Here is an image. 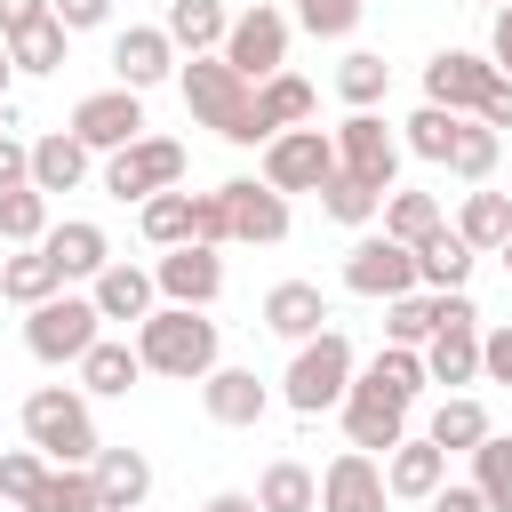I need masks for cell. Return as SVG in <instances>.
I'll list each match as a JSON object with an SVG mask.
<instances>
[{"label": "cell", "mask_w": 512, "mask_h": 512, "mask_svg": "<svg viewBox=\"0 0 512 512\" xmlns=\"http://www.w3.org/2000/svg\"><path fill=\"white\" fill-rule=\"evenodd\" d=\"M136 352H144V368H152V376L200 384V376L216 368L224 336H216V320H208L200 304H152V312L136 320Z\"/></svg>", "instance_id": "6da1fadb"}, {"label": "cell", "mask_w": 512, "mask_h": 512, "mask_svg": "<svg viewBox=\"0 0 512 512\" xmlns=\"http://www.w3.org/2000/svg\"><path fill=\"white\" fill-rule=\"evenodd\" d=\"M176 80H184V112L200 128H216L224 144H272L264 120H256V80H240L224 56H192Z\"/></svg>", "instance_id": "7a4b0ae2"}, {"label": "cell", "mask_w": 512, "mask_h": 512, "mask_svg": "<svg viewBox=\"0 0 512 512\" xmlns=\"http://www.w3.org/2000/svg\"><path fill=\"white\" fill-rule=\"evenodd\" d=\"M352 376H360L352 336H344V328H320V336L296 344V360H288V376H280V400H288L296 416H320V408H344Z\"/></svg>", "instance_id": "3957f363"}, {"label": "cell", "mask_w": 512, "mask_h": 512, "mask_svg": "<svg viewBox=\"0 0 512 512\" xmlns=\"http://www.w3.org/2000/svg\"><path fill=\"white\" fill-rule=\"evenodd\" d=\"M24 440L48 456V464H96V416H88V400L72 392V384H40L32 400H24Z\"/></svg>", "instance_id": "277c9868"}, {"label": "cell", "mask_w": 512, "mask_h": 512, "mask_svg": "<svg viewBox=\"0 0 512 512\" xmlns=\"http://www.w3.org/2000/svg\"><path fill=\"white\" fill-rule=\"evenodd\" d=\"M104 336V312H96V296H72V288H56L48 304H32L24 312V352L40 360V368H80V352Z\"/></svg>", "instance_id": "5b68a950"}, {"label": "cell", "mask_w": 512, "mask_h": 512, "mask_svg": "<svg viewBox=\"0 0 512 512\" xmlns=\"http://www.w3.org/2000/svg\"><path fill=\"white\" fill-rule=\"evenodd\" d=\"M336 176V128H280L272 144H264V184L272 192H320Z\"/></svg>", "instance_id": "8992f818"}, {"label": "cell", "mask_w": 512, "mask_h": 512, "mask_svg": "<svg viewBox=\"0 0 512 512\" xmlns=\"http://www.w3.org/2000/svg\"><path fill=\"white\" fill-rule=\"evenodd\" d=\"M168 184H184V144L176 136H136L120 152H104V192L112 200H152Z\"/></svg>", "instance_id": "52a82bcc"}, {"label": "cell", "mask_w": 512, "mask_h": 512, "mask_svg": "<svg viewBox=\"0 0 512 512\" xmlns=\"http://www.w3.org/2000/svg\"><path fill=\"white\" fill-rule=\"evenodd\" d=\"M344 288L352 296H408L416 288V248L408 240H392V232H360L352 248H344Z\"/></svg>", "instance_id": "ba28073f"}, {"label": "cell", "mask_w": 512, "mask_h": 512, "mask_svg": "<svg viewBox=\"0 0 512 512\" xmlns=\"http://www.w3.org/2000/svg\"><path fill=\"white\" fill-rule=\"evenodd\" d=\"M216 56H224L240 80H272V72H288V16H280V8H240Z\"/></svg>", "instance_id": "9c48e42d"}, {"label": "cell", "mask_w": 512, "mask_h": 512, "mask_svg": "<svg viewBox=\"0 0 512 512\" xmlns=\"http://www.w3.org/2000/svg\"><path fill=\"white\" fill-rule=\"evenodd\" d=\"M344 440L368 448V456H392L408 440V400H392L376 376H352V392H344Z\"/></svg>", "instance_id": "30bf717a"}, {"label": "cell", "mask_w": 512, "mask_h": 512, "mask_svg": "<svg viewBox=\"0 0 512 512\" xmlns=\"http://www.w3.org/2000/svg\"><path fill=\"white\" fill-rule=\"evenodd\" d=\"M496 80H504V72H496V56H480V48H440V56L424 64V104H448V112H480Z\"/></svg>", "instance_id": "8fae6325"}, {"label": "cell", "mask_w": 512, "mask_h": 512, "mask_svg": "<svg viewBox=\"0 0 512 512\" xmlns=\"http://www.w3.org/2000/svg\"><path fill=\"white\" fill-rule=\"evenodd\" d=\"M72 136L88 144V152H120V144H136L144 136V96L136 88H96V96H80L72 104Z\"/></svg>", "instance_id": "7c38bea8"}, {"label": "cell", "mask_w": 512, "mask_h": 512, "mask_svg": "<svg viewBox=\"0 0 512 512\" xmlns=\"http://www.w3.org/2000/svg\"><path fill=\"white\" fill-rule=\"evenodd\" d=\"M336 168L360 176V184H376V192H392V176H400V136H392L376 112H352V120L336 128Z\"/></svg>", "instance_id": "4fadbf2b"}, {"label": "cell", "mask_w": 512, "mask_h": 512, "mask_svg": "<svg viewBox=\"0 0 512 512\" xmlns=\"http://www.w3.org/2000/svg\"><path fill=\"white\" fill-rule=\"evenodd\" d=\"M152 280H160L168 304H200V312H208V304L224 296V256H216L208 240H184V248H168V256L152 264Z\"/></svg>", "instance_id": "5bb4252c"}, {"label": "cell", "mask_w": 512, "mask_h": 512, "mask_svg": "<svg viewBox=\"0 0 512 512\" xmlns=\"http://www.w3.org/2000/svg\"><path fill=\"white\" fill-rule=\"evenodd\" d=\"M176 72V40H168V24H128V32H112V80L120 88H160Z\"/></svg>", "instance_id": "9a60e30c"}, {"label": "cell", "mask_w": 512, "mask_h": 512, "mask_svg": "<svg viewBox=\"0 0 512 512\" xmlns=\"http://www.w3.org/2000/svg\"><path fill=\"white\" fill-rule=\"evenodd\" d=\"M216 192H224L232 240H256V248L288 240V192H272V184H256V176H232V184H216Z\"/></svg>", "instance_id": "2e32d148"}, {"label": "cell", "mask_w": 512, "mask_h": 512, "mask_svg": "<svg viewBox=\"0 0 512 512\" xmlns=\"http://www.w3.org/2000/svg\"><path fill=\"white\" fill-rule=\"evenodd\" d=\"M384 464L368 448H344L328 472H320V512H384Z\"/></svg>", "instance_id": "e0dca14e"}, {"label": "cell", "mask_w": 512, "mask_h": 512, "mask_svg": "<svg viewBox=\"0 0 512 512\" xmlns=\"http://www.w3.org/2000/svg\"><path fill=\"white\" fill-rule=\"evenodd\" d=\"M200 400H208V416H216V424H232V432L264 424V408H272V392L256 384V368H224V360L200 376Z\"/></svg>", "instance_id": "ac0fdd59"}, {"label": "cell", "mask_w": 512, "mask_h": 512, "mask_svg": "<svg viewBox=\"0 0 512 512\" xmlns=\"http://www.w3.org/2000/svg\"><path fill=\"white\" fill-rule=\"evenodd\" d=\"M48 256H56V272L64 280H96L104 264H112V240H104V224L96 216H64V224H48V240H40Z\"/></svg>", "instance_id": "d6986e66"}, {"label": "cell", "mask_w": 512, "mask_h": 512, "mask_svg": "<svg viewBox=\"0 0 512 512\" xmlns=\"http://www.w3.org/2000/svg\"><path fill=\"white\" fill-rule=\"evenodd\" d=\"M88 296H96V312H104V320H144V312L160 304V280H152L144 264H120V256H112V264L88 280Z\"/></svg>", "instance_id": "ffe728a7"}, {"label": "cell", "mask_w": 512, "mask_h": 512, "mask_svg": "<svg viewBox=\"0 0 512 512\" xmlns=\"http://www.w3.org/2000/svg\"><path fill=\"white\" fill-rule=\"evenodd\" d=\"M440 480H448V448H440L432 432H424V440H400V448L384 456V488H392V496H408V504H424Z\"/></svg>", "instance_id": "44dd1931"}, {"label": "cell", "mask_w": 512, "mask_h": 512, "mask_svg": "<svg viewBox=\"0 0 512 512\" xmlns=\"http://www.w3.org/2000/svg\"><path fill=\"white\" fill-rule=\"evenodd\" d=\"M320 320H328V296H320V280H280V288L264 296V328H272V336H288V344L320 336Z\"/></svg>", "instance_id": "7402d4cb"}, {"label": "cell", "mask_w": 512, "mask_h": 512, "mask_svg": "<svg viewBox=\"0 0 512 512\" xmlns=\"http://www.w3.org/2000/svg\"><path fill=\"white\" fill-rule=\"evenodd\" d=\"M96 496H104V512H144V496H152V464L136 456V448H96Z\"/></svg>", "instance_id": "603a6c76"}, {"label": "cell", "mask_w": 512, "mask_h": 512, "mask_svg": "<svg viewBox=\"0 0 512 512\" xmlns=\"http://www.w3.org/2000/svg\"><path fill=\"white\" fill-rule=\"evenodd\" d=\"M168 40H176V56H216L224 48V32H232V8L224 0H168Z\"/></svg>", "instance_id": "cb8c5ba5"}, {"label": "cell", "mask_w": 512, "mask_h": 512, "mask_svg": "<svg viewBox=\"0 0 512 512\" xmlns=\"http://www.w3.org/2000/svg\"><path fill=\"white\" fill-rule=\"evenodd\" d=\"M136 376H144V352L120 344V336H96V344L80 352V392H96V400H120Z\"/></svg>", "instance_id": "d4e9b609"}, {"label": "cell", "mask_w": 512, "mask_h": 512, "mask_svg": "<svg viewBox=\"0 0 512 512\" xmlns=\"http://www.w3.org/2000/svg\"><path fill=\"white\" fill-rule=\"evenodd\" d=\"M88 160H96V152H88L72 128H56V136H40V144H32V184H40V192H80Z\"/></svg>", "instance_id": "484cf974"}, {"label": "cell", "mask_w": 512, "mask_h": 512, "mask_svg": "<svg viewBox=\"0 0 512 512\" xmlns=\"http://www.w3.org/2000/svg\"><path fill=\"white\" fill-rule=\"evenodd\" d=\"M472 256H480V248H472L456 224H440V232L416 248V280H424L432 296H440V288H464V280H472Z\"/></svg>", "instance_id": "4316f807"}, {"label": "cell", "mask_w": 512, "mask_h": 512, "mask_svg": "<svg viewBox=\"0 0 512 512\" xmlns=\"http://www.w3.org/2000/svg\"><path fill=\"white\" fill-rule=\"evenodd\" d=\"M256 504L264 512H320V472L296 464V456H272L264 480H256Z\"/></svg>", "instance_id": "83f0119b"}, {"label": "cell", "mask_w": 512, "mask_h": 512, "mask_svg": "<svg viewBox=\"0 0 512 512\" xmlns=\"http://www.w3.org/2000/svg\"><path fill=\"white\" fill-rule=\"evenodd\" d=\"M312 80H296V72H272V80H256V120H264V136H280V128H304L312 120Z\"/></svg>", "instance_id": "f1b7e54d"}, {"label": "cell", "mask_w": 512, "mask_h": 512, "mask_svg": "<svg viewBox=\"0 0 512 512\" xmlns=\"http://www.w3.org/2000/svg\"><path fill=\"white\" fill-rule=\"evenodd\" d=\"M56 288H64V272H56V256H48V248H16V256L0 264V296H8V304H24V312H32V304H48Z\"/></svg>", "instance_id": "f546056e"}, {"label": "cell", "mask_w": 512, "mask_h": 512, "mask_svg": "<svg viewBox=\"0 0 512 512\" xmlns=\"http://www.w3.org/2000/svg\"><path fill=\"white\" fill-rule=\"evenodd\" d=\"M24 512H104L96 472H88V464H48V480L24 496Z\"/></svg>", "instance_id": "4dcf8cb0"}, {"label": "cell", "mask_w": 512, "mask_h": 512, "mask_svg": "<svg viewBox=\"0 0 512 512\" xmlns=\"http://www.w3.org/2000/svg\"><path fill=\"white\" fill-rule=\"evenodd\" d=\"M488 432H496V424H488V408H480L472 392H448V400L432 408V440H440L448 456H472V448H480Z\"/></svg>", "instance_id": "1f68e13d"}, {"label": "cell", "mask_w": 512, "mask_h": 512, "mask_svg": "<svg viewBox=\"0 0 512 512\" xmlns=\"http://www.w3.org/2000/svg\"><path fill=\"white\" fill-rule=\"evenodd\" d=\"M464 120H472V112H448V104H416V112H408V136H400V144H408L416 160H440V168H448V152H456Z\"/></svg>", "instance_id": "d6a6232c"}, {"label": "cell", "mask_w": 512, "mask_h": 512, "mask_svg": "<svg viewBox=\"0 0 512 512\" xmlns=\"http://www.w3.org/2000/svg\"><path fill=\"white\" fill-rule=\"evenodd\" d=\"M456 232H464L480 256H496V248L512 240V200H504V192H464V208H456Z\"/></svg>", "instance_id": "836d02e7"}, {"label": "cell", "mask_w": 512, "mask_h": 512, "mask_svg": "<svg viewBox=\"0 0 512 512\" xmlns=\"http://www.w3.org/2000/svg\"><path fill=\"white\" fill-rule=\"evenodd\" d=\"M136 224H144V240L152 248H184L192 240V192H152V200H136Z\"/></svg>", "instance_id": "e575fe53"}, {"label": "cell", "mask_w": 512, "mask_h": 512, "mask_svg": "<svg viewBox=\"0 0 512 512\" xmlns=\"http://www.w3.org/2000/svg\"><path fill=\"white\" fill-rule=\"evenodd\" d=\"M0 240H8V248H40V240H48V192H40V184L0 192Z\"/></svg>", "instance_id": "d590c367"}, {"label": "cell", "mask_w": 512, "mask_h": 512, "mask_svg": "<svg viewBox=\"0 0 512 512\" xmlns=\"http://www.w3.org/2000/svg\"><path fill=\"white\" fill-rule=\"evenodd\" d=\"M336 88H344V104H352V112H376V96L392 88V64H384L376 48H352V56L336 64Z\"/></svg>", "instance_id": "8d00e7d4"}, {"label": "cell", "mask_w": 512, "mask_h": 512, "mask_svg": "<svg viewBox=\"0 0 512 512\" xmlns=\"http://www.w3.org/2000/svg\"><path fill=\"white\" fill-rule=\"evenodd\" d=\"M496 152H504V128H488V120L472 112L464 136H456V152H448V168H456L464 184H488V176H496Z\"/></svg>", "instance_id": "74e56055"}, {"label": "cell", "mask_w": 512, "mask_h": 512, "mask_svg": "<svg viewBox=\"0 0 512 512\" xmlns=\"http://www.w3.org/2000/svg\"><path fill=\"white\" fill-rule=\"evenodd\" d=\"M440 224H448V216H440V200H432V192H392V200H384V232H392V240H408V248H424Z\"/></svg>", "instance_id": "f35d334b"}, {"label": "cell", "mask_w": 512, "mask_h": 512, "mask_svg": "<svg viewBox=\"0 0 512 512\" xmlns=\"http://www.w3.org/2000/svg\"><path fill=\"white\" fill-rule=\"evenodd\" d=\"M360 376H376V384H384L392 400H408V408H416V392L432 384V376H424V352H416V344H384V352H376V360H368Z\"/></svg>", "instance_id": "ab89813d"}, {"label": "cell", "mask_w": 512, "mask_h": 512, "mask_svg": "<svg viewBox=\"0 0 512 512\" xmlns=\"http://www.w3.org/2000/svg\"><path fill=\"white\" fill-rule=\"evenodd\" d=\"M472 488L488 496V512H512V440L504 432H488L472 448Z\"/></svg>", "instance_id": "60d3db41"}, {"label": "cell", "mask_w": 512, "mask_h": 512, "mask_svg": "<svg viewBox=\"0 0 512 512\" xmlns=\"http://www.w3.org/2000/svg\"><path fill=\"white\" fill-rule=\"evenodd\" d=\"M432 328H440V296H416V288H408V296L384 304V344H416V352H424Z\"/></svg>", "instance_id": "b9f144b4"}, {"label": "cell", "mask_w": 512, "mask_h": 512, "mask_svg": "<svg viewBox=\"0 0 512 512\" xmlns=\"http://www.w3.org/2000/svg\"><path fill=\"white\" fill-rule=\"evenodd\" d=\"M64 48H72V32H64L56 16H40L32 32H16V40H8L16 72H56V64H64Z\"/></svg>", "instance_id": "7bdbcfd3"}, {"label": "cell", "mask_w": 512, "mask_h": 512, "mask_svg": "<svg viewBox=\"0 0 512 512\" xmlns=\"http://www.w3.org/2000/svg\"><path fill=\"white\" fill-rule=\"evenodd\" d=\"M320 208H328V216H336V224H352V232H360V224H368V216H376V208H384V192H376V184H360V176H344V168H336V176H328V184H320Z\"/></svg>", "instance_id": "ee69618b"}, {"label": "cell", "mask_w": 512, "mask_h": 512, "mask_svg": "<svg viewBox=\"0 0 512 512\" xmlns=\"http://www.w3.org/2000/svg\"><path fill=\"white\" fill-rule=\"evenodd\" d=\"M360 8H368V0H296V24H304L312 40H352Z\"/></svg>", "instance_id": "f6af8a7d"}, {"label": "cell", "mask_w": 512, "mask_h": 512, "mask_svg": "<svg viewBox=\"0 0 512 512\" xmlns=\"http://www.w3.org/2000/svg\"><path fill=\"white\" fill-rule=\"evenodd\" d=\"M40 480H48V456H40V448H8V456H0V496H8L16 512H24V496H32Z\"/></svg>", "instance_id": "bcb514c9"}, {"label": "cell", "mask_w": 512, "mask_h": 512, "mask_svg": "<svg viewBox=\"0 0 512 512\" xmlns=\"http://www.w3.org/2000/svg\"><path fill=\"white\" fill-rule=\"evenodd\" d=\"M192 240L224 248L232 240V216H224V192H192Z\"/></svg>", "instance_id": "7dc6e473"}, {"label": "cell", "mask_w": 512, "mask_h": 512, "mask_svg": "<svg viewBox=\"0 0 512 512\" xmlns=\"http://www.w3.org/2000/svg\"><path fill=\"white\" fill-rule=\"evenodd\" d=\"M480 376H488V384H512V320L480 336Z\"/></svg>", "instance_id": "c3c4849f"}, {"label": "cell", "mask_w": 512, "mask_h": 512, "mask_svg": "<svg viewBox=\"0 0 512 512\" xmlns=\"http://www.w3.org/2000/svg\"><path fill=\"white\" fill-rule=\"evenodd\" d=\"M16 184H32V144H16L0 128V192H16Z\"/></svg>", "instance_id": "681fc988"}, {"label": "cell", "mask_w": 512, "mask_h": 512, "mask_svg": "<svg viewBox=\"0 0 512 512\" xmlns=\"http://www.w3.org/2000/svg\"><path fill=\"white\" fill-rule=\"evenodd\" d=\"M56 24L64 32H96V24H112V0H56Z\"/></svg>", "instance_id": "f907efd6"}, {"label": "cell", "mask_w": 512, "mask_h": 512, "mask_svg": "<svg viewBox=\"0 0 512 512\" xmlns=\"http://www.w3.org/2000/svg\"><path fill=\"white\" fill-rule=\"evenodd\" d=\"M40 16H56V0H0V40H16V32H32Z\"/></svg>", "instance_id": "816d5d0a"}, {"label": "cell", "mask_w": 512, "mask_h": 512, "mask_svg": "<svg viewBox=\"0 0 512 512\" xmlns=\"http://www.w3.org/2000/svg\"><path fill=\"white\" fill-rule=\"evenodd\" d=\"M424 512H488V496H480L472 480H464V488H456V480H440V488L424 496Z\"/></svg>", "instance_id": "f5cc1de1"}, {"label": "cell", "mask_w": 512, "mask_h": 512, "mask_svg": "<svg viewBox=\"0 0 512 512\" xmlns=\"http://www.w3.org/2000/svg\"><path fill=\"white\" fill-rule=\"evenodd\" d=\"M488 56H496V72H512V0H504L496 24H488Z\"/></svg>", "instance_id": "db71d44e"}, {"label": "cell", "mask_w": 512, "mask_h": 512, "mask_svg": "<svg viewBox=\"0 0 512 512\" xmlns=\"http://www.w3.org/2000/svg\"><path fill=\"white\" fill-rule=\"evenodd\" d=\"M480 120H488V128H512V72H504V80L488 88V104H480Z\"/></svg>", "instance_id": "11a10c76"}, {"label": "cell", "mask_w": 512, "mask_h": 512, "mask_svg": "<svg viewBox=\"0 0 512 512\" xmlns=\"http://www.w3.org/2000/svg\"><path fill=\"white\" fill-rule=\"evenodd\" d=\"M200 512H264V504H256V496H248V488H216V496H208V504H200Z\"/></svg>", "instance_id": "9f6ffc18"}, {"label": "cell", "mask_w": 512, "mask_h": 512, "mask_svg": "<svg viewBox=\"0 0 512 512\" xmlns=\"http://www.w3.org/2000/svg\"><path fill=\"white\" fill-rule=\"evenodd\" d=\"M8 80H16V56H8V40H0V104H8Z\"/></svg>", "instance_id": "6f0895ef"}, {"label": "cell", "mask_w": 512, "mask_h": 512, "mask_svg": "<svg viewBox=\"0 0 512 512\" xmlns=\"http://www.w3.org/2000/svg\"><path fill=\"white\" fill-rule=\"evenodd\" d=\"M496 256H504V272H512V240H504V248H496Z\"/></svg>", "instance_id": "680465c9"}, {"label": "cell", "mask_w": 512, "mask_h": 512, "mask_svg": "<svg viewBox=\"0 0 512 512\" xmlns=\"http://www.w3.org/2000/svg\"><path fill=\"white\" fill-rule=\"evenodd\" d=\"M472 8H504V0H472Z\"/></svg>", "instance_id": "91938a15"}, {"label": "cell", "mask_w": 512, "mask_h": 512, "mask_svg": "<svg viewBox=\"0 0 512 512\" xmlns=\"http://www.w3.org/2000/svg\"><path fill=\"white\" fill-rule=\"evenodd\" d=\"M0 264H8V240H0Z\"/></svg>", "instance_id": "94428289"}]
</instances>
